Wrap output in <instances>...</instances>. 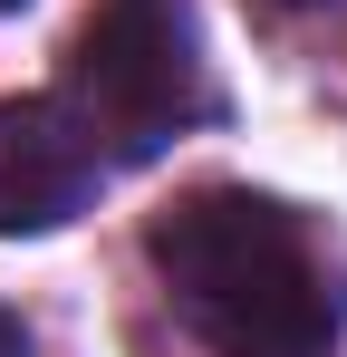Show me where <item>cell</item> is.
I'll return each mask as SVG.
<instances>
[{"mask_svg": "<svg viewBox=\"0 0 347 357\" xmlns=\"http://www.w3.org/2000/svg\"><path fill=\"white\" fill-rule=\"evenodd\" d=\"M97 203V135L58 97H0V241L58 232Z\"/></svg>", "mask_w": 347, "mask_h": 357, "instance_id": "obj_3", "label": "cell"}, {"mask_svg": "<svg viewBox=\"0 0 347 357\" xmlns=\"http://www.w3.org/2000/svg\"><path fill=\"white\" fill-rule=\"evenodd\" d=\"M68 116L116 165H155L174 135L213 116V77L183 0H97L68 49Z\"/></svg>", "mask_w": 347, "mask_h": 357, "instance_id": "obj_2", "label": "cell"}, {"mask_svg": "<svg viewBox=\"0 0 347 357\" xmlns=\"http://www.w3.org/2000/svg\"><path fill=\"white\" fill-rule=\"evenodd\" d=\"M289 10H309V0H289Z\"/></svg>", "mask_w": 347, "mask_h": 357, "instance_id": "obj_5", "label": "cell"}, {"mask_svg": "<svg viewBox=\"0 0 347 357\" xmlns=\"http://www.w3.org/2000/svg\"><path fill=\"white\" fill-rule=\"evenodd\" d=\"M0 357H29V328H20L10 309H0Z\"/></svg>", "mask_w": 347, "mask_h": 357, "instance_id": "obj_4", "label": "cell"}, {"mask_svg": "<svg viewBox=\"0 0 347 357\" xmlns=\"http://www.w3.org/2000/svg\"><path fill=\"white\" fill-rule=\"evenodd\" d=\"M0 10H20V0H0Z\"/></svg>", "mask_w": 347, "mask_h": 357, "instance_id": "obj_6", "label": "cell"}, {"mask_svg": "<svg viewBox=\"0 0 347 357\" xmlns=\"http://www.w3.org/2000/svg\"><path fill=\"white\" fill-rule=\"evenodd\" d=\"M145 251L164 271L174 309L193 319V338L222 357H328V338H338L347 299L318 232L251 183H203V193L164 203Z\"/></svg>", "mask_w": 347, "mask_h": 357, "instance_id": "obj_1", "label": "cell"}]
</instances>
